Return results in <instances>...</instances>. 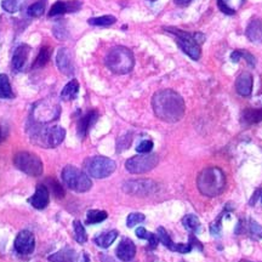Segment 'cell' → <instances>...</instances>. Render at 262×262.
Here are the masks:
<instances>
[{"mask_svg":"<svg viewBox=\"0 0 262 262\" xmlns=\"http://www.w3.org/2000/svg\"><path fill=\"white\" fill-rule=\"evenodd\" d=\"M154 114L166 123H176L185 116V101L176 91L164 89L154 94L152 99Z\"/></svg>","mask_w":262,"mask_h":262,"instance_id":"obj_1","label":"cell"},{"mask_svg":"<svg viewBox=\"0 0 262 262\" xmlns=\"http://www.w3.org/2000/svg\"><path fill=\"white\" fill-rule=\"evenodd\" d=\"M197 186L201 194L210 198L217 197L224 191L226 187L224 172L216 166H210L201 170L197 178Z\"/></svg>","mask_w":262,"mask_h":262,"instance_id":"obj_2","label":"cell"},{"mask_svg":"<svg viewBox=\"0 0 262 262\" xmlns=\"http://www.w3.org/2000/svg\"><path fill=\"white\" fill-rule=\"evenodd\" d=\"M164 30L174 36L178 47H180L181 50H182L187 56L191 57L192 60H195V61L200 59V44L205 40V37H204L203 34H192L188 33V32L177 30V28L174 27H165Z\"/></svg>","mask_w":262,"mask_h":262,"instance_id":"obj_3","label":"cell"},{"mask_svg":"<svg viewBox=\"0 0 262 262\" xmlns=\"http://www.w3.org/2000/svg\"><path fill=\"white\" fill-rule=\"evenodd\" d=\"M105 62L113 73L126 74L134 68V54L125 47H116L107 54Z\"/></svg>","mask_w":262,"mask_h":262,"instance_id":"obj_4","label":"cell"},{"mask_svg":"<svg viewBox=\"0 0 262 262\" xmlns=\"http://www.w3.org/2000/svg\"><path fill=\"white\" fill-rule=\"evenodd\" d=\"M34 145L42 146L43 148H55L61 145L66 137V130L61 126L50 128H37L31 134Z\"/></svg>","mask_w":262,"mask_h":262,"instance_id":"obj_5","label":"cell"},{"mask_svg":"<svg viewBox=\"0 0 262 262\" xmlns=\"http://www.w3.org/2000/svg\"><path fill=\"white\" fill-rule=\"evenodd\" d=\"M62 178L68 188L78 193L88 192L93 186L88 174L72 165H67L62 170Z\"/></svg>","mask_w":262,"mask_h":262,"instance_id":"obj_6","label":"cell"},{"mask_svg":"<svg viewBox=\"0 0 262 262\" xmlns=\"http://www.w3.org/2000/svg\"><path fill=\"white\" fill-rule=\"evenodd\" d=\"M116 168L117 165L114 160L109 159L107 157H102V155L89 158L84 163L86 174L95 178H106L111 176Z\"/></svg>","mask_w":262,"mask_h":262,"instance_id":"obj_7","label":"cell"},{"mask_svg":"<svg viewBox=\"0 0 262 262\" xmlns=\"http://www.w3.org/2000/svg\"><path fill=\"white\" fill-rule=\"evenodd\" d=\"M14 163L19 170L30 176H40L43 174V162L37 154L31 152H19L14 158Z\"/></svg>","mask_w":262,"mask_h":262,"instance_id":"obj_8","label":"cell"},{"mask_svg":"<svg viewBox=\"0 0 262 262\" xmlns=\"http://www.w3.org/2000/svg\"><path fill=\"white\" fill-rule=\"evenodd\" d=\"M159 158L157 154L145 153L140 155H135L126 160L125 168L131 174H145L151 171L158 165Z\"/></svg>","mask_w":262,"mask_h":262,"instance_id":"obj_9","label":"cell"},{"mask_svg":"<svg viewBox=\"0 0 262 262\" xmlns=\"http://www.w3.org/2000/svg\"><path fill=\"white\" fill-rule=\"evenodd\" d=\"M157 183L152 180H131L123 185V191L128 194L145 197L157 191Z\"/></svg>","mask_w":262,"mask_h":262,"instance_id":"obj_10","label":"cell"},{"mask_svg":"<svg viewBox=\"0 0 262 262\" xmlns=\"http://www.w3.org/2000/svg\"><path fill=\"white\" fill-rule=\"evenodd\" d=\"M36 249V239L30 231H21L15 239V250L20 255H30Z\"/></svg>","mask_w":262,"mask_h":262,"instance_id":"obj_11","label":"cell"},{"mask_svg":"<svg viewBox=\"0 0 262 262\" xmlns=\"http://www.w3.org/2000/svg\"><path fill=\"white\" fill-rule=\"evenodd\" d=\"M56 65L59 70L66 76H72L74 73L73 56H72V53L68 49L62 48L57 51Z\"/></svg>","mask_w":262,"mask_h":262,"instance_id":"obj_12","label":"cell"},{"mask_svg":"<svg viewBox=\"0 0 262 262\" xmlns=\"http://www.w3.org/2000/svg\"><path fill=\"white\" fill-rule=\"evenodd\" d=\"M49 200H50V195H49V189L47 186L39 185L37 187L36 193L28 199V203L32 204L34 209L43 210L48 206Z\"/></svg>","mask_w":262,"mask_h":262,"instance_id":"obj_13","label":"cell"},{"mask_svg":"<svg viewBox=\"0 0 262 262\" xmlns=\"http://www.w3.org/2000/svg\"><path fill=\"white\" fill-rule=\"evenodd\" d=\"M83 257L82 255H79L74 249H72L70 246L62 247L60 251L55 252V254L49 256L48 260L50 262H80Z\"/></svg>","mask_w":262,"mask_h":262,"instance_id":"obj_14","label":"cell"},{"mask_svg":"<svg viewBox=\"0 0 262 262\" xmlns=\"http://www.w3.org/2000/svg\"><path fill=\"white\" fill-rule=\"evenodd\" d=\"M116 255L119 260L124 262L131 261L136 255V246H135L134 241L129 238H124L117 247Z\"/></svg>","mask_w":262,"mask_h":262,"instance_id":"obj_15","label":"cell"},{"mask_svg":"<svg viewBox=\"0 0 262 262\" xmlns=\"http://www.w3.org/2000/svg\"><path fill=\"white\" fill-rule=\"evenodd\" d=\"M82 7V3L77 2H57L51 7L50 11H49V16L54 17V16H59V15H65V14L68 13H74V11H78Z\"/></svg>","mask_w":262,"mask_h":262,"instance_id":"obj_16","label":"cell"},{"mask_svg":"<svg viewBox=\"0 0 262 262\" xmlns=\"http://www.w3.org/2000/svg\"><path fill=\"white\" fill-rule=\"evenodd\" d=\"M30 53H31V48L28 47V45L22 44L20 45V47H17L15 53H14L13 62H11L14 71L21 72L25 70Z\"/></svg>","mask_w":262,"mask_h":262,"instance_id":"obj_17","label":"cell"},{"mask_svg":"<svg viewBox=\"0 0 262 262\" xmlns=\"http://www.w3.org/2000/svg\"><path fill=\"white\" fill-rule=\"evenodd\" d=\"M252 84H254V79L251 74L243 72L235 80V90L240 96L249 97L252 91Z\"/></svg>","mask_w":262,"mask_h":262,"instance_id":"obj_18","label":"cell"},{"mask_svg":"<svg viewBox=\"0 0 262 262\" xmlns=\"http://www.w3.org/2000/svg\"><path fill=\"white\" fill-rule=\"evenodd\" d=\"M97 118H99V113H97V111H90L89 113H86L85 116L79 120V122H78L77 131H78V136H79L80 139H84L86 135H88V132L91 129V126L96 123Z\"/></svg>","mask_w":262,"mask_h":262,"instance_id":"obj_19","label":"cell"},{"mask_svg":"<svg viewBox=\"0 0 262 262\" xmlns=\"http://www.w3.org/2000/svg\"><path fill=\"white\" fill-rule=\"evenodd\" d=\"M245 33L250 42L262 45V20L252 19L247 25Z\"/></svg>","mask_w":262,"mask_h":262,"instance_id":"obj_20","label":"cell"},{"mask_svg":"<svg viewBox=\"0 0 262 262\" xmlns=\"http://www.w3.org/2000/svg\"><path fill=\"white\" fill-rule=\"evenodd\" d=\"M117 237H118V231H116V229H112V231L101 233V234L94 238V241L97 246L102 247V249H107V247H109L112 244H113V241L116 240Z\"/></svg>","mask_w":262,"mask_h":262,"instance_id":"obj_21","label":"cell"},{"mask_svg":"<svg viewBox=\"0 0 262 262\" xmlns=\"http://www.w3.org/2000/svg\"><path fill=\"white\" fill-rule=\"evenodd\" d=\"M241 122L245 125H252L262 122V108H247L241 114Z\"/></svg>","mask_w":262,"mask_h":262,"instance_id":"obj_22","label":"cell"},{"mask_svg":"<svg viewBox=\"0 0 262 262\" xmlns=\"http://www.w3.org/2000/svg\"><path fill=\"white\" fill-rule=\"evenodd\" d=\"M78 93H79V83L76 79H73L63 88L61 99L65 101H72L78 96Z\"/></svg>","mask_w":262,"mask_h":262,"instance_id":"obj_23","label":"cell"},{"mask_svg":"<svg viewBox=\"0 0 262 262\" xmlns=\"http://www.w3.org/2000/svg\"><path fill=\"white\" fill-rule=\"evenodd\" d=\"M51 54H53V49L49 47V45H44V47L40 49L39 55L37 56L36 61L33 63V68L44 67V66L49 62V60H50Z\"/></svg>","mask_w":262,"mask_h":262,"instance_id":"obj_24","label":"cell"},{"mask_svg":"<svg viewBox=\"0 0 262 262\" xmlns=\"http://www.w3.org/2000/svg\"><path fill=\"white\" fill-rule=\"evenodd\" d=\"M182 224L187 231L193 233V234H194V233H198V231H199V228H200L199 218H198L195 215H192V214L186 215L185 217L182 218Z\"/></svg>","mask_w":262,"mask_h":262,"instance_id":"obj_25","label":"cell"},{"mask_svg":"<svg viewBox=\"0 0 262 262\" xmlns=\"http://www.w3.org/2000/svg\"><path fill=\"white\" fill-rule=\"evenodd\" d=\"M244 59L245 61L247 62V65L250 66V67H255L256 65V59L254 55H251L249 53V51H245V50H235L233 51L232 55H231V60L233 62H239V60Z\"/></svg>","mask_w":262,"mask_h":262,"instance_id":"obj_26","label":"cell"},{"mask_svg":"<svg viewBox=\"0 0 262 262\" xmlns=\"http://www.w3.org/2000/svg\"><path fill=\"white\" fill-rule=\"evenodd\" d=\"M157 237L164 246H166L169 250H171V251H176L177 244L174 243V241L171 240V238H170L169 233L166 232L165 228H163V227H159V228L157 229Z\"/></svg>","mask_w":262,"mask_h":262,"instance_id":"obj_27","label":"cell"},{"mask_svg":"<svg viewBox=\"0 0 262 262\" xmlns=\"http://www.w3.org/2000/svg\"><path fill=\"white\" fill-rule=\"evenodd\" d=\"M136 235L141 239H146V240H148L149 247H151V249H155L158 245V243H159V239H158L157 234L148 232L146 228H143V227H139V228L136 229Z\"/></svg>","mask_w":262,"mask_h":262,"instance_id":"obj_28","label":"cell"},{"mask_svg":"<svg viewBox=\"0 0 262 262\" xmlns=\"http://www.w3.org/2000/svg\"><path fill=\"white\" fill-rule=\"evenodd\" d=\"M13 97L14 93L8 76L0 74V99H13Z\"/></svg>","mask_w":262,"mask_h":262,"instance_id":"obj_29","label":"cell"},{"mask_svg":"<svg viewBox=\"0 0 262 262\" xmlns=\"http://www.w3.org/2000/svg\"><path fill=\"white\" fill-rule=\"evenodd\" d=\"M108 217V214L102 210H89L86 214V223L88 224H96L105 221Z\"/></svg>","mask_w":262,"mask_h":262,"instance_id":"obj_30","label":"cell"},{"mask_svg":"<svg viewBox=\"0 0 262 262\" xmlns=\"http://www.w3.org/2000/svg\"><path fill=\"white\" fill-rule=\"evenodd\" d=\"M45 186L48 187L49 192L53 193L55 197L59 198V199L65 197V189L60 185L59 181L55 180V178H47V180H45Z\"/></svg>","mask_w":262,"mask_h":262,"instance_id":"obj_31","label":"cell"},{"mask_svg":"<svg viewBox=\"0 0 262 262\" xmlns=\"http://www.w3.org/2000/svg\"><path fill=\"white\" fill-rule=\"evenodd\" d=\"M89 25L97 26V27H108V26L114 25L117 22V19L112 15H105L100 17H93L89 20Z\"/></svg>","mask_w":262,"mask_h":262,"instance_id":"obj_32","label":"cell"},{"mask_svg":"<svg viewBox=\"0 0 262 262\" xmlns=\"http://www.w3.org/2000/svg\"><path fill=\"white\" fill-rule=\"evenodd\" d=\"M73 228H74V238L79 244H84L88 240V235H86V231L80 221L76 220L73 222Z\"/></svg>","mask_w":262,"mask_h":262,"instance_id":"obj_33","label":"cell"},{"mask_svg":"<svg viewBox=\"0 0 262 262\" xmlns=\"http://www.w3.org/2000/svg\"><path fill=\"white\" fill-rule=\"evenodd\" d=\"M226 212H228L227 211L226 209L223 210L222 212H221L220 215H218V217L216 218L215 221H212L211 223H210V233H211V235H216V237H217V235H220L221 234V231H222V217H223V215L226 214Z\"/></svg>","mask_w":262,"mask_h":262,"instance_id":"obj_34","label":"cell"},{"mask_svg":"<svg viewBox=\"0 0 262 262\" xmlns=\"http://www.w3.org/2000/svg\"><path fill=\"white\" fill-rule=\"evenodd\" d=\"M45 13V3L44 2H37L34 4H32L28 8L27 14L31 17H40L44 15Z\"/></svg>","mask_w":262,"mask_h":262,"instance_id":"obj_35","label":"cell"},{"mask_svg":"<svg viewBox=\"0 0 262 262\" xmlns=\"http://www.w3.org/2000/svg\"><path fill=\"white\" fill-rule=\"evenodd\" d=\"M145 215L141 214V212H132L128 216V220H126V226L128 227H134L136 226V224H139L141 222H143L145 221Z\"/></svg>","mask_w":262,"mask_h":262,"instance_id":"obj_36","label":"cell"},{"mask_svg":"<svg viewBox=\"0 0 262 262\" xmlns=\"http://www.w3.org/2000/svg\"><path fill=\"white\" fill-rule=\"evenodd\" d=\"M2 7L8 13H16L20 9V0H3Z\"/></svg>","mask_w":262,"mask_h":262,"instance_id":"obj_37","label":"cell"},{"mask_svg":"<svg viewBox=\"0 0 262 262\" xmlns=\"http://www.w3.org/2000/svg\"><path fill=\"white\" fill-rule=\"evenodd\" d=\"M131 140H132L131 134H128V135H125V136L120 137L119 141H118V143H117V151L122 152V151H124V149L129 148V146H130V143H131Z\"/></svg>","mask_w":262,"mask_h":262,"instance_id":"obj_38","label":"cell"},{"mask_svg":"<svg viewBox=\"0 0 262 262\" xmlns=\"http://www.w3.org/2000/svg\"><path fill=\"white\" fill-rule=\"evenodd\" d=\"M153 149V142L151 140H145L142 142H140V145L136 147V151L139 152L141 154L145 153H149V152Z\"/></svg>","mask_w":262,"mask_h":262,"instance_id":"obj_39","label":"cell"},{"mask_svg":"<svg viewBox=\"0 0 262 262\" xmlns=\"http://www.w3.org/2000/svg\"><path fill=\"white\" fill-rule=\"evenodd\" d=\"M227 3H228V0H217V7H218V9H220V10L222 11L223 14H226V15H229V16L234 15V14H235V9L229 8Z\"/></svg>","mask_w":262,"mask_h":262,"instance_id":"obj_40","label":"cell"},{"mask_svg":"<svg viewBox=\"0 0 262 262\" xmlns=\"http://www.w3.org/2000/svg\"><path fill=\"white\" fill-rule=\"evenodd\" d=\"M250 232L254 237L262 238V226H260L256 221L250 220Z\"/></svg>","mask_w":262,"mask_h":262,"instance_id":"obj_41","label":"cell"},{"mask_svg":"<svg viewBox=\"0 0 262 262\" xmlns=\"http://www.w3.org/2000/svg\"><path fill=\"white\" fill-rule=\"evenodd\" d=\"M260 192H261V189H256L254 194H252L251 199H250V201H249V204H250V205H251V206H254L255 203H256V200H257L258 198H260Z\"/></svg>","mask_w":262,"mask_h":262,"instance_id":"obj_42","label":"cell"},{"mask_svg":"<svg viewBox=\"0 0 262 262\" xmlns=\"http://www.w3.org/2000/svg\"><path fill=\"white\" fill-rule=\"evenodd\" d=\"M174 2L176 5H180V7H185V5L189 4L192 0H174Z\"/></svg>","mask_w":262,"mask_h":262,"instance_id":"obj_43","label":"cell"},{"mask_svg":"<svg viewBox=\"0 0 262 262\" xmlns=\"http://www.w3.org/2000/svg\"><path fill=\"white\" fill-rule=\"evenodd\" d=\"M80 262H90V257H89V255L86 252H83V257Z\"/></svg>","mask_w":262,"mask_h":262,"instance_id":"obj_44","label":"cell"},{"mask_svg":"<svg viewBox=\"0 0 262 262\" xmlns=\"http://www.w3.org/2000/svg\"><path fill=\"white\" fill-rule=\"evenodd\" d=\"M3 140H4V135H3V130L2 128H0V142H2Z\"/></svg>","mask_w":262,"mask_h":262,"instance_id":"obj_45","label":"cell"},{"mask_svg":"<svg viewBox=\"0 0 262 262\" xmlns=\"http://www.w3.org/2000/svg\"><path fill=\"white\" fill-rule=\"evenodd\" d=\"M260 198H261V201H262V189H261V192H260Z\"/></svg>","mask_w":262,"mask_h":262,"instance_id":"obj_46","label":"cell"},{"mask_svg":"<svg viewBox=\"0 0 262 262\" xmlns=\"http://www.w3.org/2000/svg\"><path fill=\"white\" fill-rule=\"evenodd\" d=\"M148 2H155V0H148Z\"/></svg>","mask_w":262,"mask_h":262,"instance_id":"obj_47","label":"cell"}]
</instances>
